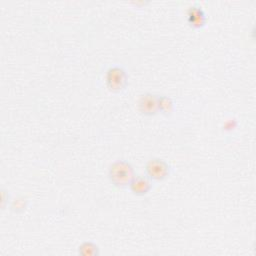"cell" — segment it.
Segmentation results:
<instances>
[{
  "instance_id": "30bf717a",
  "label": "cell",
  "mask_w": 256,
  "mask_h": 256,
  "mask_svg": "<svg viewBox=\"0 0 256 256\" xmlns=\"http://www.w3.org/2000/svg\"><path fill=\"white\" fill-rule=\"evenodd\" d=\"M10 201H11L10 194L8 193V191L6 189L2 188L1 189V209L5 210L9 206Z\"/></svg>"
},
{
  "instance_id": "52a82bcc",
  "label": "cell",
  "mask_w": 256,
  "mask_h": 256,
  "mask_svg": "<svg viewBox=\"0 0 256 256\" xmlns=\"http://www.w3.org/2000/svg\"><path fill=\"white\" fill-rule=\"evenodd\" d=\"M175 103L173 99L167 95H158V111L165 117H169L174 113Z\"/></svg>"
},
{
  "instance_id": "7a4b0ae2",
  "label": "cell",
  "mask_w": 256,
  "mask_h": 256,
  "mask_svg": "<svg viewBox=\"0 0 256 256\" xmlns=\"http://www.w3.org/2000/svg\"><path fill=\"white\" fill-rule=\"evenodd\" d=\"M105 83L111 92H121L128 85V74L120 65L110 66L105 73Z\"/></svg>"
},
{
  "instance_id": "ba28073f",
  "label": "cell",
  "mask_w": 256,
  "mask_h": 256,
  "mask_svg": "<svg viewBox=\"0 0 256 256\" xmlns=\"http://www.w3.org/2000/svg\"><path fill=\"white\" fill-rule=\"evenodd\" d=\"M29 205V200L24 196H16L14 198H11V201L9 203V210L14 214H23Z\"/></svg>"
},
{
  "instance_id": "5b68a950",
  "label": "cell",
  "mask_w": 256,
  "mask_h": 256,
  "mask_svg": "<svg viewBox=\"0 0 256 256\" xmlns=\"http://www.w3.org/2000/svg\"><path fill=\"white\" fill-rule=\"evenodd\" d=\"M153 187V181L146 175H135L128 188L136 196L147 195Z\"/></svg>"
},
{
  "instance_id": "277c9868",
  "label": "cell",
  "mask_w": 256,
  "mask_h": 256,
  "mask_svg": "<svg viewBox=\"0 0 256 256\" xmlns=\"http://www.w3.org/2000/svg\"><path fill=\"white\" fill-rule=\"evenodd\" d=\"M138 112L145 117H153L159 113L158 111V95L145 92L140 95L137 101Z\"/></svg>"
},
{
  "instance_id": "8992f818",
  "label": "cell",
  "mask_w": 256,
  "mask_h": 256,
  "mask_svg": "<svg viewBox=\"0 0 256 256\" xmlns=\"http://www.w3.org/2000/svg\"><path fill=\"white\" fill-rule=\"evenodd\" d=\"M186 19H187V23L189 24V26H191L192 28H196V29L204 27V25L206 24V20H207L204 10L202 9L201 6H199L197 4H194L187 9Z\"/></svg>"
},
{
  "instance_id": "6da1fadb",
  "label": "cell",
  "mask_w": 256,
  "mask_h": 256,
  "mask_svg": "<svg viewBox=\"0 0 256 256\" xmlns=\"http://www.w3.org/2000/svg\"><path fill=\"white\" fill-rule=\"evenodd\" d=\"M135 169L127 160H116L108 169V179L110 183L119 189L127 188L135 177Z\"/></svg>"
},
{
  "instance_id": "9c48e42d",
  "label": "cell",
  "mask_w": 256,
  "mask_h": 256,
  "mask_svg": "<svg viewBox=\"0 0 256 256\" xmlns=\"http://www.w3.org/2000/svg\"><path fill=\"white\" fill-rule=\"evenodd\" d=\"M78 254L81 256H99L100 248L92 241H84L78 247Z\"/></svg>"
},
{
  "instance_id": "3957f363",
  "label": "cell",
  "mask_w": 256,
  "mask_h": 256,
  "mask_svg": "<svg viewBox=\"0 0 256 256\" xmlns=\"http://www.w3.org/2000/svg\"><path fill=\"white\" fill-rule=\"evenodd\" d=\"M145 175L152 181H164L171 174V166L164 159L153 157L145 163Z\"/></svg>"
}]
</instances>
